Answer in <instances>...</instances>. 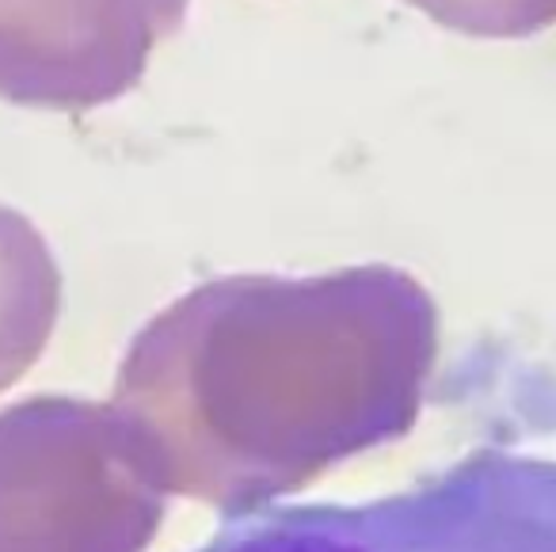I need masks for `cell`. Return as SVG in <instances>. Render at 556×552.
Masks as SVG:
<instances>
[{
	"instance_id": "2",
	"label": "cell",
	"mask_w": 556,
	"mask_h": 552,
	"mask_svg": "<svg viewBox=\"0 0 556 552\" xmlns=\"http://www.w3.org/2000/svg\"><path fill=\"white\" fill-rule=\"evenodd\" d=\"M191 0H0V100L92 111L141 85Z\"/></svg>"
},
{
	"instance_id": "4",
	"label": "cell",
	"mask_w": 556,
	"mask_h": 552,
	"mask_svg": "<svg viewBox=\"0 0 556 552\" xmlns=\"http://www.w3.org/2000/svg\"><path fill=\"white\" fill-rule=\"evenodd\" d=\"M408 4L465 35H522L556 12V0H408Z\"/></svg>"
},
{
	"instance_id": "1",
	"label": "cell",
	"mask_w": 556,
	"mask_h": 552,
	"mask_svg": "<svg viewBox=\"0 0 556 552\" xmlns=\"http://www.w3.org/2000/svg\"><path fill=\"white\" fill-rule=\"evenodd\" d=\"M191 552H556V461L488 446L358 503L248 506Z\"/></svg>"
},
{
	"instance_id": "3",
	"label": "cell",
	"mask_w": 556,
	"mask_h": 552,
	"mask_svg": "<svg viewBox=\"0 0 556 552\" xmlns=\"http://www.w3.org/2000/svg\"><path fill=\"white\" fill-rule=\"evenodd\" d=\"M50 267L39 240L9 210H0V369L16 366L50 313Z\"/></svg>"
}]
</instances>
